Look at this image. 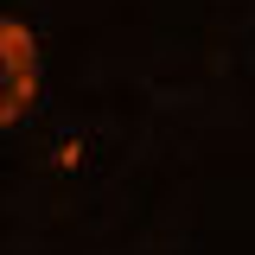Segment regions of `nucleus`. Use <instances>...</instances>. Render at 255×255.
Here are the masks:
<instances>
[{
  "mask_svg": "<svg viewBox=\"0 0 255 255\" xmlns=\"http://www.w3.org/2000/svg\"><path fill=\"white\" fill-rule=\"evenodd\" d=\"M38 96V38L0 13V128H13Z\"/></svg>",
  "mask_w": 255,
  "mask_h": 255,
  "instance_id": "obj_1",
  "label": "nucleus"
}]
</instances>
